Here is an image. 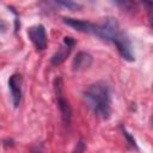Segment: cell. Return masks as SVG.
I'll return each instance as SVG.
<instances>
[{"label":"cell","instance_id":"obj_6","mask_svg":"<svg viewBox=\"0 0 153 153\" xmlns=\"http://www.w3.org/2000/svg\"><path fill=\"white\" fill-rule=\"evenodd\" d=\"M22 76L19 74H12L8 79V88L11 91L12 103L14 108H18L22 99Z\"/></svg>","mask_w":153,"mask_h":153},{"label":"cell","instance_id":"obj_8","mask_svg":"<svg viewBox=\"0 0 153 153\" xmlns=\"http://www.w3.org/2000/svg\"><path fill=\"white\" fill-rule=\"evenodd\" d=\"M121 129H122V133H123V136L126 137V140H127V142H128V145H129V146H131L133 148H135V149H137V145H136V141H135V139H134V137H133V136H131V135H130V134H129V133H128V131H127V130H126V129H124L123 127H122Z\"/></svg>","mask_w":153,"mask_h":153},{"label":"cell","instance_id":"obj_2","mask_svg":"<svg viewBox=\"0 0 153 153\" xmlns=\"http://www.w3.org/2000/svg\"><path fill=\"white\" fill-rule=\"evenodd\" d=\"M84 99L87 106L103 120H108L111 115V96L106 82L97 81L84 91Z\"/></svg>","mask_w":153,"mask_h":153},{"label":"cell","instance_id":"obj_5","mask_svg":"<svg viewBox=\"0 0 153 153\" xmlns=\"http://www.w3.org/2000/svg\"><path fill=\"white\" fill-rule=\"evenodd\" d=\"M27 36H29L30 41L33 43V45L36 47L37 50H44L47 48L48 38H47L45 29L42 24H37V25H33V26L29 27Z\"/></svg>","mask_w":153,"mask_h":153},{"label":"cell","instance_id":"obj_1","mask_svg":"<svg viewBox=\"0 0 153 153\" xmlns=\"http://www.w3.org/2000/svg\"><path fill=\"white\" fill-rule=\"evenodd\" d=\"M63 23L72 26L79 32H85V33H91L94 35L104 41L111 42L116 45L120 55L122 59L133 62L135 60L131 43L128 38V36L121 30L118 22L112 18V17H106L103 19L102 23L94 24L91 22L81 20V19H75V18H68L63 17L62 18Z\"/></svg>","mask_w":153,"mask_h":153},{"label":"cell","instance_id":"obj_7","mask_svg":"<svg viewBox=\"0 0 153 153\" xmlns=\"http://www.w3.org/2000/svg\"><path fill=\"white\" fill-rule=\"evenodd\" d=\"M93 62V57L86 53V51H79L74 60H73V63H72V69L74 72H79V71H84V69H87Z\"/></svg>","mask_w":153,"mask_h":153},{"label":"cell","instance_id":"obj_9","mask_svg":"<svg viewBox=\"0 0 153 153\" xmlns=\"http://www.w3.org/2000/svg\"><path fill=\"white\" fill-rule=\"evenodd\" d=\"M56 4L63 6V7L68 8V10H72V11L79 8V5L76 2H73V1H56Z\"/></svg>","mask_w":153,"mask_h":153},{"label":"cell","instance_id":"obj_3","mask_svg":"<svg viewBox=\"0 0 153 153\" xmlns=\"http://www.w3.org/2000/svg\"><path fill=\"white\" fill-rule=\"evenodd\" d=\"M63 84H62V79L59 76L54 80V90H55V96H56V102H57V106L60 109L61 112V118L65 126H68L71 123V117H72V109L69 106L68 100L66 99L65 94H63Z\"/></svg>","mask_w":153,"mask_h":153},{"label":"cell","instance_id":"obj_4","mask_svg":"<svg viewBox=\"0 0 153 153\" xmlns=\"http://www.w3.org/2000/svg\"><path fill=\"white\" fill-rule=\"evenodd\" d=\"M74 44H75V41L72 37H69V36L63 37L62 43L60 44V47L57 48V50L50 57V63L54 65V66L61 65L67 59V56L71 54V50L74 47Z\"/></svg>","mask_w":153,"mask_h":153},{"label":"cell","instance_id":"obj_10","mask_svg":"<svg viewBox=\"0 0 153 153\" xmlns=\"http://www.w3.org/2000/svg\"><path fill=\"white\" fill-rule=\"evenodd\" d=\"M85 148H86V145H85V142H84L82 140H79V141L76 142V145H75L74 149L72 151V153H84Z\"/></svg>","mask_w":153,"mask_h":153}]
</instances>
